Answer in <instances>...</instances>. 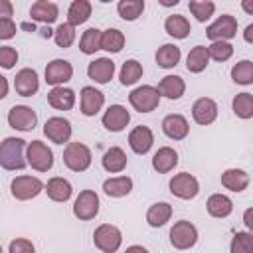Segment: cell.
Returning a JSON list of instances; mask_svg holds the SVG:
<instances>
[{
	"label": "cell",
	"instance_id": "obj_1",
	"mask_svg": "<svg viewBox=\"0 0 253 253\" xmlns=\"http://www.w3.org/2000/svg\"><path fill=\"white\" fill-rule=\"evenodd\" d=\"M26 142L16 136H8L0 142V166L4 170H22L28 162L24 158Z\"/></svg>",
	"mask_w": 253,
	"mask_h": 253
},
{
	"label": "cell",
	"instance_id": "obj_2",
	"mask_svg": "<svg viewBox=\"0 0 253 253\" xmlns=\"http://www.w3.org/2000/svg\"><path fill=\"white\" fill-rule=\"evenodd\" d=\"M63 162L73 172H83L91 166V150L83 142H69L63 150Z\"/></svg>",
	"mask_w": 253,
	"mask_h": 253
},
{
	"label": "cell",
	"instance_id": "obj_3",
	"mask_svg": "<svg viewBox=\"0 0 253 253\" xmlns=\"http://www.w3.org/2000/svg\"><path fill=\"white\" fill-rule=\"evenodd\" d=\"M26 162L38 170V172H47L51 166H53V152L51 148L42 142V140H32L28 144V156H26Z\"/></svg>",
	"mask_w": 253,
	"mask_h": 253
},
{
	"label": "cell",
	"instance_id": "obj_4",
	"mask_svg": "<svg viewBox=\"0 0 253 253\" xmlns=\"http://www.w3.org/2000/svg\"><path fill=\"white\" fill-rule=\"evenodd\" d=\"M128 101H130L132 109H136L138 113H150V111H154L158 107L160 95H158L156 87H152V85H140V87H136V89L130 91Z\"/></svg>",
	"mask_w": 253,
	"mask_h": 253
},
{
	"label": "cell",
	"instance_id": "obj_5",
	"mask_svg": "<svg viewBox=\"0 0 253 253\" xmlns=\"http://www.w3.org/2000/svg\"><path fill=\"white\" fill-rule=\"evenodd\" d=\"M93 241H95V247L101 249L103 253H115L123 243V235H121L119 227H115L111 223H103L95 229Z\"/></svg>",
	"mask_w": 253,
	"mask_h": 253
},
{
	"label": "cell",
	"instance_id": "obj_6",
	"mask_svg": "<svg viewBox=\"0 0 253 253\" xmlns=\"http://www.w3.org/2000/svg\"><path fill=\"white\" fill-rule=\"evenodd\" d=\"M198 241V229L194 223L186 221V219H180L172 225L170 229V243L176 247V249H190L194 247Z\"/></svg>",
	"mask_w": 253,
	"mask_h": 253
},
{
	"label": "cell",
	"instance_id": "obj_7",
	"mask_svg": "<svg viewBox=\"0 0 253 253\" xmlns=\"http://www.w3.org/2000/svg\"><path fill=\"white\" fill-rule=\"evenodd\" d=\"M10 190H12V196H14L16 200H22V202H24V200L36 198V196L43 190V184H42V180L36 178V176H18V178L12 180Z\"/></svg>",
	"mask_w": 253,
	"mask_h": 253
},
{
	"label": "cell",
	"instance_id": "obj_8",
	"mask_svg": "<svg viewBox=\"0 0 253 253\" xmlns=\"http://www.w3.org/2000/svg\"><path fill=\"white\" fill-rule=\"evenodd\" d=\"M36 123H38V115L28 105H16L8 113V125L16 130H24V132L34 130Z\"/></svg>",
	"mask_w": 253,
	"mask_h": 253
},
{
	"label": "cell",
	"instance_id": "obj_9",
	"mask_svg": "<svg viewBox=\"0 0 253 253\" xmlns=\"http://www.w3.org/2000/svg\"><path fill=\"white\" fill-rule=\"evenodd\" d=\"M73 213H75V217H79L83 221L93 219L99 213V196L93 190L79 192V196L75 198V204H73Z\"/></svg>",
	"mask_w": 253,
	"mask_h": 253
},
{
	"label": "cell",
	"instance_id": "obj_10",
	"mask_svg": "<svg viewBox=\"0 0 253 253\" xmlns=\"http://www.w3.org/2000/svg\"><path fill=\"white\" fill-rule=\"evenodd\" d=\"M208 38L213 40V42H225V40H231L235 34H237V20L229 14H223L219 16L213 24L208 26L206 30Z\"/></svg>",
	"mask_w": 253,
	"mask_h": 253
},
{
	"label": "cell",
	"instance_id": "obj_11",
	"mask_svg": "<svg viewBox=\"0 0 253 253\" xmlns=\"http://www.w3.org/2000/svg\"><path fill=\"white\" fill-rule=\"evenodd\" d=\"M170 192H172L176 198L190 200V198H196V196H198L200 184H198V180H196L192 174L180 172V174H176V176L170 180Z\"/></svg>",
	"mask_w": 253,
	"mask_h": 253
},
{
	"label": "cell",
	"instance_id": "obj_12",
	"mask_svg": "<svg viewBox=\"0 0 253 253\" xmlns=\"http://www.w3.org/2000/svg\"><path fill=\"white\" fill-rule=\"evenodd\" d=\"M43 134H45L51 142L63 144V142H67L69 136H71V123H69L67 119H63V117H51V119H47L45 125H43Z\"/></svg>",
	"mask_w": 253,
	"mask_h": 253
},
{
	"label": "cell",
	"instance_id": "obj_13",
	"mask_svg": "<svg viewBox=\"0 0 253 253\" xmlns=\"http://www.w3.org/2000/svg\"><path fill=\"white\" fill-rule=\"evenodd\" d=\"M71 77H73V67L65 59H53L45 67V81L53 87H59V85L67 83Z\"/></svg>",
	"mask_w": 253,
	"mask_h": 253
},
{
	"label": "cell",
	"instance_id": "obj_14",
	"mask_svg": "<svg viewBox=\"0 0 253 253\" xmlns=\"http://www.w3.org/2000/svg\"><path fill=\"white\" fill-rule=\"evenodd\" d=\"M14 89H16V93L22 95V97H32V95H36L38 89H40L38 73H36L34 69H30V67L20 69V71L16 73V77H14Z\"/></svg>",
	"mask_w": 253,
	"mask_h": 253
},
{
	"label": "cell",
	"instance_id": "obj_15",
	"mask_svg": "<svg viewBox=\"0 0 253 253\" xmlns=\"http://www.w3.org/2000/svg\"><path fill=\"white\" fill-rule=\"evenodd\" d=\"M192 117H194V121L198 125H204V126L211 125L217 119V105H215V101L210 99V97L198 99L194 103V107H192Z\"/></svg>",
	"mask_w": 253,
	"mask_h": 253
},
{
	"label": "cell",
	"instance_id": "obj_16",
	"mask_svg": "<svg viewBox=\"0 0 253 253\" xmlns=\"http://www.w3.org/2000/svg\"><path fill=\"white\" fill-rule=\"evenodd\" d=\"M128 121H130V115L123 105H111L103 115V126L111 132L123 130L128 125Z\"/></svg>",
	"mask_w": 253,
	"mask_h": 253
},
{
	"label": "cell",
	"instance_id": "obj_17",
	"mask_svg": "<svg viewBox=\"0 0 253 253\" xmlns=\"http://www.w3.org/2000/svg\"><path fill=\"white\" fill-rule=\"evenodd\" d=\"M105 105V95L95 87H83L81 89V113L85 117L97 115Z\"/></svg>",
	"mask_w": 253,
	"mask_h": 253
},
{
	"label": "cell",
	"instance_id": "obj_18",
	"mask_svg": "<svg viewBox=\"0 0 253 253\" xmlns=\"http://www.w3.org/2000/svg\"><path fill=\"white\" fill-rule=\"evenodd\" d=\"M162 130H164V134H166L168 138H172V140H182V138L188 136L190 125H188L186 117L174 113V115L164 117V121H162Z\"/></svg>",
	"mask_w": 253,
	"mask_h": 253
},
{
	"label": "cell",
	"instance_id": "obj_19",
	"mask_svg": "<svg viewBox=\"0 0 253 253\" xmlns=\"http://www.w3.org/2000/svg\"><path fill=\"white\" fill-rule=\"evenodd\" d=\"M154 142V134L148 126H134L128 134V144L136 154H146Z\"/></svg>",
	"mask_w": 253,
	"mask_h": 253
},
{
	"label": "cell",
	"instance_id": "obj_20",
	"mask_svg": "<svg viewBox=\"0 0 253 253\" xmlns=\"http://www.w3.org/2000/svg\"><path fill=\"white\" fill-rule=\"evenodd\" d=\"M87 75L97 83H109L115 75V63L109 57H99V59L89 63Z\"/></svg>",
	"mask_w": 253,
	"mask_h": 253
},
{
	"label": "cell",
	"instance_id": "obj_21",
	"mask_svg": "<svg viewBox=\"0 0 253 253\" xmlns=\"http://www.w3.org/2000/svg\"><path fill=\"white\" fill-rule=\"evenodd\" d=\"M47 103H49L53 109H57V111H69V109H73V105H75V93H73V89L63 87V85L53 87V89L47 93Z\"/></svg>",
	"mask_w": 253,
	"mask_h": 253
},
{
	"label": "cell",
	"instance_id": "obj_22",
	"mask_svg": "<svg viewBox=\"0 0 253 253\" xmlns=\"http://www.w3.org/2000/svg\"><path fill=\"white\" fill-rule=\"evenodd\" d=\"M158 95L160 97H166V99H180L186 91V83L180 75H166L162 77V81L158 83L156 87Z\"/></svg>",
	"mask_w": 253,
	"mask_h": 253
},
{
	"label": "cell",
	"instance_id": "obj_23",
	"mask_svg": "<svg viewBox=\"0 0 253 253\" xmlns=\"http://www.w3.org/2000/svg\"><path fill=\"white\" fill-rule=\"evenodd\" d=\"M57 14H59L57 4L47 2V0H38V2H34L32 8H30V18L36 20V22H43V24L55 22V20H57Z\"/></svg>",
	"mask_w": 253,
	"mask_h": 253
},
{
	"label": "cell",
	"instance_id": "obj_24",
	"mask_svg": "<svg viewBox=\"0 0 253 253\" xmlns=\"http://www.w3.org/2000/svg\"><path fill=\"white\" fill-rule=\"evenodd\" d=\"M178 164V152L170 146H162L156 150V154L152 156V168L160 174H166L170 170H174V166Z\"/></svg>",
	"mask_w": 253,
	"mask_h": 253
},
{
	"label": "cell",
	"instance_id": "obj_25",
	"mask_svg": "<svg viewBox=\"0 0 253 253\" xmlns=\"http://www.w3.org/2000/svg\"><path fill=\"white\" fill-rule=\"evenodd\" d=\"M221 186L231 192H243L249 186V174L239 168H229L221 174Z\"/></svg>",
	"mask_w": 253,
	"mask_h": 253
},
{
	"label": "cell",
	"instance_id": "obj_26",
	"mask_svg": "<svg viewBox=\"0 0 253 253\" xmlns=\"http://www.w3.org/2000/svg\"><path fill=\"white\" fill-rule=\"evenodd\" d=\"M45 192H47L49 200H53V202H67V200L71 198V192H73V190H71V184H69L65 178L55 176V178L47 180Z\"/></svg>",
	"mask_w": 253,
	"mask_h": 253
},
{
	"label": "cell",
	"instance_id": "obj_27",
	"mask_svg": "<svg viewBox=\"0 0 253 253\" xmlns=\"http://www.w3.org/2000/svg\"><path fill=\"white\" fill-rule=\"evenodd\" d=\"M126 166V154L123 148L119 146H111L105 154H103V168L111 174H117V172H123Z\"/></svg>",
	"mask_w": 253,
	"mask_h": 253
},
{
	"label": "cell",
	"instance_id": "obj_28",
	"mask_svg": "<svg viewBox=\"0 0 253 253\" xmlns=\"http://www.w3.org/2000/svg\"><path fill=\"white\" fill-rule=\"evenodd\" d=\"M206 208H208V213L213 217H227L233 211V202L223 194H211L208 198Z\"/></svg>",
	"mask_w": 253,
	"mask_h": 253
},
{
	"label": "cell",
	"instance_id": "obj_29",
	"mask_svg": "<svg viewBox=\"0 0 253 253\" xmlns=\"http://www.w3.org/2000/svg\"><path fill=\"white\" fill-rule=\"evenodd\" d=\"M170 217H172V206L166 202L152 204L146 211V221L150 227H162L166 221H170Z\"/></svg>",
	"mask_w": 253,
	"mask_h": 253
},
{
	"label": "cell",
	"instance_id": "obj_30",
	"mask_svg": "<svg viewBox=\"0 0 253 253\" xmlns=\"http://www.w3.org/2000/svg\"><path fill=\"white\" fill-rule=\"evenodd\" d=\"M103 190H105L107 196L123 198V196H128V194H130V190H132V180H130L128 176H115V178L105 180Z\"/></svg>",
	"mask_w": 253,
	"mask_h": 253
},
{
	"label": "cell",
	"instance_id": "obj_31",
	"mask_svg": "<svg viewBox=\"0 0 253 253\" xmlns=\"http://www.w3.org/2000/svg\"><path fill=\"white\" fill-rule=\"evenodd\" d=\"M164 30H166L168 36L178 38V40H184V38L192 32V26H190V22H188L184 16L174 14V16H168V18H166V22H164Z\"/></svg>",
	"mask_w": 253,
	"mask_h": 253
},
{
	"label": "cell",
	"instance_id": "obj_32",
	"mask_svg": "<svg viewBox=\"0 0 253 253\" xmlns=\"http://www.w3.org/2000/svg\"><path fill=\"white\" fill-rule=\"evenodd\" d=\"M89 16H91V2H87V0H75V2H71L69 10H67V24L75 28V26L87 22Z\"/></svg>",
	"mask_w": 253,
	"mask_h": 253
},
{
	"label": "cell",
	"instance_id": "obj_33",
	"mask_svg": "<svg viewBox=\"0 0 253 253\" xmlns=\"http://www.w3.org/2000/svg\"><path fill=\"white\" fill-rule=\"evenodd\" d=\"M125 45V36L121 30L109 28L105 32H101V49L109 51V53H119Z\"/></svg>",
	"mask_w": 253,
	"mask_h": 253
},
{
	"label": "cell",
	"instance_id": "obj_34",
	"mask_svg": "<svg viewBox=\"0 0 253 253\" xmlns=\"http://www.w3.org/2000/svg\"><path fill=\"white\" fill-rule=\"evenodd\" d=\"M208 61H210V57H208L206 45H196V47L190 49V53L186 57V67L192 73H200L208 67Z\"/></svg>",
	"mask_w": 253,
	"mask_h": 253
},
{
	"label": "cell",
	"instance_id": "obj_35",
	"mask_svg": "<svg viewBox=\"0 0 253 253\" xmlns=\"http://www.w3.org/2000/svg\"><path fill=\"white\" fill-rule=\"evenodd\" d=\"M180 61V47L174 43H164L158 51H156V63L164 69L176 67Z\"/></svg>",
	"mask_w": 253,
	"mask_h": 253
},
{
	"label": "cell",
	"instance_id": "obj_36",
	"mask_svg": "<svg viewBox=\"0 0 253 253\" xmlns=\"http://www.w3.org/2000/svg\"><path fill=\"white\" fill-rule=\"evenodd\" d=\"M117 10H119V16L123 20L132 22L144 12V2L142 0H121L117 4Z\"/></svg>",
	"mask_w": 253,
	"mask_h": 253
},
{
	"label": "cell",
	"instance_id": "obj_37",
	"mask_svg": "<svg viewBox=\"0 0 253 253\" xmlns=\"http://www.w3.org/2000/svg\"><path fill=\"white\" fill-rule=\"evenodd\" d=\"M79 47L87 55H91L97 49H101V30H97V28L85 30L83 36H81V40H79Z\"/></svg>",
	"mask_w": 253,
	"mask_h": 253
},
{
	"label": "cell",
	"instance_id": "obj_38",
	"mask_svg": "<svg viewBox=\"0 0 253 253\" xmlns=\"http://www.w3.org/2000/svg\"><path fill=\"white\" fill-rule=\"evenodd\" d=\"M231 79L239 85H251L253 83V61L243 59L233 65L231 69Z\"/></svg>",
	"mask_w": 253,
	"mask_h": 253
},
{
	"label": "cell",
	"instance_id": "obj_39",
	"mask_svg": "<svg viewBox=\"0 0 253 253\" xmlns=\"http://www.w3.org/2000/svg\"><path fill=\"white\" fill-rule=\"evenodd\" d=\"M142 77V65L136 59H128L121 67V83L123 85H132Z\"/></svg>",
	"mask_w": 253,
	"mask_h": 253
},
{
	"label": "cell",
	"instance_id": "obj_40",
	"mask_svg": "<svg viewBox=\"0 0 253 253\" xmlns=\"http://www.w3.org/2000/svg\"><path fill=\"white\" fill-rule=\"evenodd\" d=\"M233 113L239 119H251L253 117V95L251 93H239L233 99Z\"/></svg>",
	"mask_w": 253,
	"mask_h": 253
},
{
	"label": "cell",
	"instance_id": "obj_41",
	"mask_svg": "<svg viewBox=\"0 0 253 253\" xmlns=\"http://www.w3.org/2000/svg\"><path fill=\"white\" fill-rule=\"evenodd\" d=\"M231 253H253V235L249 231H237L229 245Z\"/></svg>",
	"mask_w": 253,
	"mask_h": 253
},
{
	"label": "cell",
	"instance_id": "obj_42",
	"mask_svg": "<svg viewBox=\"0 0 253 253\" xmlns=\"http://www.w3.org/2000/svg\"><path fill=\"white\" fill-rule=\"evenodd\" d=\"M188 6H190V12L196 16L198 22L210 20L211 14H213V10H215V4L210 2V0H192Z\"/></svg>",
	"mask_w": 253,
	"mask_h": 253
},
{
	"label": "cell",
	"instance_id": "obj_43",
	"mask_svg": "<svg viewBox=\"0 0 253 253\" xmlns=\"http://www.w3.org/2000/svg\"><path fill=\"white\" fill-rule=\"evenodd\" d=\"M208 49V57L215 59V61H227L233 55V45L227 42H213Z\"/></svg>",
	"mask_w": 253,
	"mask_h": 253
},
{
	"label": "cell",
	"instance_id": "obj_44",
	"mask_svg": "<svg viewBox=\"0 0 253 253\" xmlns=\"http://www.w3.org/2000/svg\"><path fill=\"white\" fill-rule=\"evenodd\" d=\"M53 40L59 47H69L73 42H75V28L69 26L67 22L65 24H59L57 30L53 32Z\"/></svg>",
	"mask_w": 253,
	"mask_h": 253
},
{
	"label": "cell",
	"instance_id": "obj_45",
	"mask_svg": "<svg viewBox=\"0 0 253 253\" xmlns=\"http://www.w3.org/2000/svg\"><path fill=\"white\" fill-rule=\"evenodd\" d=\"M18 61V51L12 45H0V67L12 69Z\"/></svg>",
	"mask_w": 253,
	"mask_h": 253
},
{
	"label": "cell",
	"instance_id": "obj_46",
	"mask_svg": "<svg viewBox=\"0 0 253 253\" xmlns=\"http://www.w3.org/2000/svg\"><path fill=\"white\" fill-rule=\"evenodd\" d=\"M10 253H36V249H34V243L30 239L18 237L10 243Z\"/></svg>",
	"mask_w": 253,
	"mask_h": 253
},
{
	"label": "cell",
	"instance_id": "obj_47",
	"mask_svg": "<svg viewBox=\"0 0 253 253\" xmlns=\"http://www.w3.org/2000/svg\"><path fill=\"white\" fill-rule=\"evenodd\" d=\"M16 36V24L12 18H2L0 20V40H10Z\"/></svg>",
	"mask_w": 253,
	"mask_h": 253
},
{
	"label": "cell",
	"instance_id": "obj_48",
	"mask_svg": "<svg viewBox=\"0 0 253 253\" xmlns=\"http://www.w3.org/2000/svg\"><path fill=\"white\" fill-rule=\"evenodd\" d=\"M14 12V6L10 0H0V20L2 18H10Z\"/></svg>",
	"mask_w": 253,
	"mask_h": 253
},
{
	"label": "cell",
	"instance_id": "obj_49",
	"mask_svg": "<svg viewBox=\"0 0 253 253\" xmlns=\"http://www.w3.org/2000/svg\"><path fill=\"white\" fill-rule=\"evenodd\" d=\"M8 95V81L4 75H0V99H4Z\"/></svg>",
	"mask_w": 253,
	"mask_h": 253
},
{
	"label": "cell",
	"instance_id": "obj_50",
	"mask_svg": "<svg viewBox=\"0 0 253 253\" xmlns=\"http://www.w3.org/2000/svg\"><path fill=\"white\" fill-rule=\"evenodd\" d=\"M125 253H148V249H144L142 245H130V247H126Z\"/></svg>",
	"mask_w": 253,
	"mask_h": 253
},
{
	"label": "cell",
	"instance_id": "obj_51",
	"mask_svg": "<svg viewBox=\"0 0 253 253\" xmlns=\"http://www.w3.org/2000/svg\"><path fill=\"white\" fill-rule=\"evenodd\" d=\"M245 42H253V24H249L247 28H245Z\"/></svg>",
	"mask_w": 253,
	"mask_h": 253
},
{
	"label": "cell",
	"instance_id": "obj_52",
	"mask_svg": "<svg viewBox=\"0 0 253 253\" xmlns=\"http://www.w3.org/2000/svg\"><path fill=\"white\" fill-rule=\"evenodd\" d=\"M243 221H245V225L251 229V225H253V221H251V210H247V211H245V215H243Z\"/></svg>",
	"mask_w": 253,
	"mask_h": 253
},
{
	"label": "cell",
	"instance_id": "obj_53",
	"mask_svg": "<svg viewBox=\"0 0 253 253\" xmlns=\"http://www.w3.org/2000/svg\"><path fill=\"white\" fill-rule=\"evenodd\" d=\"M243 10H245L247 14H253V4H251L249 0H245V2H243Z\"/></svg>",
	"mask_w": 253,
	"mask_h": 253
},
{
	"label": "cell",
	"instance_id": "obj_54",
	"mask_svg": "<svg viewBox=\"0 0 253 253\" xmlns=\"http://www.w3.org/2000/svg\"><path fill=\"white\" fill-rule=\"evenodd\" d=\"M0 253H2V245H0Z\"/></svg>",
	"mask_w": 253,
	"mask_h": 253
}]
</instances>
